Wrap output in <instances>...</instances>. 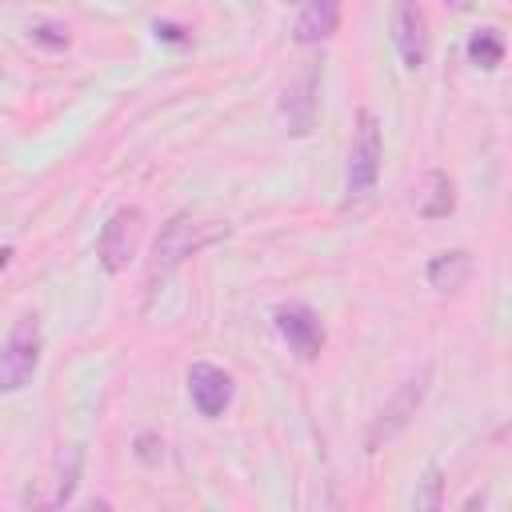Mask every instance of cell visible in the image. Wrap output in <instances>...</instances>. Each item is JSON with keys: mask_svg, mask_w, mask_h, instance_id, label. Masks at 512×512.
I'll return each instance as SVG.
<instances>
[{"mask_svg": "<svg viewBox=\"0 0 512 512\" xmlns=\"http://www.w3.org/2000/svg\"><path fill=\"white\" fill-rule=\"evenodd\" d=\"M232 392L236 388H232V376L224 368H216V364H192L188 368V396H192L200 416L216 420L232 404Z\"/></svg>", "mask_w": 512, "mask_h": 512, "instance_id": "cell-8", "label": "cell"}, {"mask_svg": "<svg viewBox=\"0 0 512 512\" xmlns=\"http://www.w3.org/2000/svg\"><path fill=\"white\" fill-rule=\"evenodd\" d=\"M452 208H456V188H452L448 172H428V176H424V192L416 196V212H420L424 220H440V216H448Z\"/></svg>", "mask_w": 512, "mask_h": 512, "instance_id": "cell-12", "label": "cell"}, {"mask_svg": "<svg viewBox=\"0 0 512 512\" xmlns=\"http://www.w3.org/2000/svg\"><path fill=\"white\" fill-rule=\"evenodd\" d=\"M156 36L176 40V44H180V40H188V36H184V28H176V24H160V20H156Z\"/></svg>", "mask_w": 512, "mask_h": 512, "instance_id": "cell-18", "label": "cell"}, {"mask_svg": "<svg viewBox=\"0 0 512 512\" xmlns=\"http://www.w3.org/2000/svg\"><path fill=\"white\" fill-rule=\"evenodd\" d=\"M392 44L404 68H420L428 56V20L416 0H392Z\"/></svg>", "mask_w": 512, "mask_h": 512, "instance_id": "cell-7", "label": "cell"}, {"mask_svg": "<svg viewBox=\"0 0 512 512\" xmlns=\"http://www.w3.org/2000/svg\"><path fill=\"white\" fill-rule=\"evenodd\" d=\"M472 252H464V248H456V252H440L432 264H428V284L432 288H440V292H456V288H464V280L472 276Z\"/></svg>", "mask_w": 512, "mask_h": 512, "instance_id": "cell-11", "label": "cell"}, {"mask_svg": "<svg viewBox=\"0 0 512 512\" xmlns=\"http://www.w3.org/2000/svg\"><path fill=\"white\" fill-rule=\"evenodd\" d=\"M40 364V316L36 312H24L8 340H4V352H0V388L4 392H20L32 372Z\"/></svg>", "mask_w": 512, "mask_h": 512, "instance_id": "cell-3", "label": "cell"}, {"mask_svg": "<svg viewBox=\"0 0 512 512\" xmlns=\"http://www.w3.org/2000/svg\"><path fill=\"white\" fill-rule=\"evenodd\" d=\"M136 456H140V464H160L164 460V440L160 436H152V432H144L140 440H136Z\"/></svg>", "mask_w": 512, "mask_h": 512, "instance_id": "cell-17", "label": "cell"}, {"mask_svg": "<svg viewBox=\"0 0 512 512\" xmlns=\"http://www.w3.org/2000/svg\"><path fill=\"white\" fill-rule=\"evenodd\" d=\"M32 40L44 48H68V28L64 24H32Z\"/></svg>", "mask_w": 512, "mask_h": 512, "instance_id": "cell-16", "label": "cell"}, {"mask_svg": "<svg viewBox=\"0 0 512 512\" xmlns=\"http://www.w3.org/2000/svg\"><path fill=\"white\" fill-rule=\"evenodd\" d=\"M428 384H432V368H428V364H424L420 372H412L408 380L396 384V392L380 404V412H376L372 424H368V436H364V448H368V452L384 448L388 440H396V436L412 424L416 408H420L424 396H428Z\"/></svg>", "mask_w": 512, "mask_h": 512, "instance_id": "cell-2", "label": "cell"}, {"mask_svg": "<svg viewBox=\"0 0 512 512\" xmlns=\"http://www.w3.org/2000/svg\"><path fill=\"white\" fill-rule=\"evenodd\" d=\"M220 236H228V224L224 220H200L192 212H176L160 228V236L152 244V276H168L176 264H184L192 252L216 244Z\"/></svg>", "mask_w": 512, "mask_h": 512, "instance_id": "cell-1", "label": "cell"}, {"mask_svg": "<svg viewBox=\"0 0 512 512\" xmlns=\"http://www.w3.org/2000/svg\"><path fill=\"white\" fill-rule=\"evenodd\" d=\"M316 84H320V68L308 64L296 80H288L284 88V100H280V112H284V124L292 136H304L312 128V112H316Z\"/></svg>", "mask_w": 512, "mask_h": 512, "instance_id": "cell-9", "label": "cell"}, {"mask_svg": "<svg viewBox=\"0 0 512 512\" xmlns=\"http://www.w3.org/2000/svg\"><path fill=\"white\" fill-rule=\"evenodd\" d=\"M336 24H340V0H304L292 36L296 44H320L336 32Z\"/></svg>", "mask_w": 512, "mask_h": 512, "instance_id": "cell-10", "label": "cell"}, {"mask_svg": "<svg viewBox=\"0 0 512 512\" xmlns=\"http://www.w3.org/2000/svg\"><path fill=\"white\" fill-rule=\"evenodd\" d=\"M276 332L300 360H316L324 348V324L308 304H280L276 308Z\"/></svg>", "mask_w": 512, "mask_h": 512, "instance_id": "cell-6", "label": "cell"}, {"mask_svg": "<svg viewBox=\"0 0 512 512\" xmlns=\"http://www.w3.org/2000/svg\"><path fill=\"white\" fill-rule=\"evenodd\" d=\"M468 60H472L476 68H496V64H504V36H500L496 28L472 32V36H468Z\"/></svg>", "mask_w": 512, "mask_h": 512, "instance_id": "cell-13", "label": "cell"}, {"mask_svg": "<svg viewBox=\"0 0 512 512\" xmlns=\"http://www.w3.org/2000/svg\"><path fill=\"white\" fill-rule=\"evenodd\" d=\"M140 236H144V212L140 208H116L100 232V264L104 272H124L140 248Z\"/></svg>", "mask_w": 512, "mask_h": 512, "instance_id": "cell-5", "label": "cell"}, {"mask_svg": "<svg viewBox=\"0 0 512 512\" xmlns=\"http://www.w3.org/2000/svg\"><path fill=\"white\" fill-rule=\"evenodd\" d=\"M452 4H456V8H468V4H472V0H452Z\"/></svg>", "mask_w": 512, "mask_h": 512, "instance_id": "cell-19", "label": "cell"}, {"mask_svg": "<svg viewBox=\"0 0 512 512\" xmlns=\"http://www.w3.org/2000/svg\"><path fill=\"white\" fill-rule=\"evenodd\" d=\"M76 472H80V452L68 448V468L60 464V484H56V504L72 500V488H76Z\"/></svg>", "mask_w": 512, "mask_h": 512, "instance_id": "cell-15", "label": "cell"}, {"mask_svg": "<svg viewBox=\"0 0 512 512\" xmlns=\"http://www.w3.org/2000/svg\"><path fill=\"white\" fill-rule=\"evenodd\" d=\"M380 156H384L380 124H376V116L364 108V112L356 116L352 148H348V172H344L348 196H364V192H372V184H376V176H380Z\"/></svg>", "mask_w": 512, "mask_h": 512, "instance_id": "cell-4", "label": "cell"}, {"mask_svg": "<svg viewBox=\"0 0 512 512\" xmlns=\"http://www.w3.org/2000/svg\"><path fill=\"white\" fill-rule=\"evenodd\" d=\"M288 4H292V0H288Z\"/></svg>", "mask_w": 512, "mask_h": 512, "instance_id": "cell-20", "label": "cell"}, {"mask_svg": "<svg viewBox=\"0 0 512 512\" xmlns=\"http://www.w3.org/2000/svg\"><path fill=\"white\" fill-rule=\"evenodd\" d=\"M440 492H444V480H440V468H428V476H424V488L416 492V508H424V512H436L444 500H440Z\"/></svg>", "mask_w": 512, "mask_h": 512, "instance_id": "cell-14", "label": "cell"}]
</instances>
